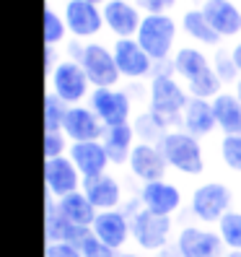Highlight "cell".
Instances as JSON below:
<instances>
[{
  "instance_id": "cell-6",
  "label": "cell",
  "mask_w": 241,
  "mask_h": 257,
  "mask_svg": "<svg viewBox=\"0 0 241 257\" xmlns=\"http://www.w3.org/2000/svg\"><path fill=\"white\" fill-rule=\"evenodd\" d=\"M228 210H233V187L220 179L200 182L189 195V213L202 226H218Z\"/></svg>"
},
{
  "instance_id": "cell-17",
  "label": "cell",
  "mask_w": 241,
  "mask_h": 257,
  "mask_svg": "<svg viewBox=\"0 0 241 257\" xmlns=\"http://www.w3.org/2000/svg\"><path fill=\"white\" fill-rule=\"evenodd\" d=\"M107 125L99 119V114L88 104H73L68 109L63 133L70 138V143H83V141H101Z\"/></svg>"
},
{
  "instance_id": "cell-1",
  "label": "cell",
  "mask_w": 241,
  "mask_h": 257,
  "mask_svg": "<svg viewBox=\"0 0 241 257\" xmlns=\"http://www.w3.org/2000/svg\"><path fill=\"white\" fill-rule=\"evenodd\" d=\"M158 148H161L163 159H166L169 169L182 177H202L207 169L200 138H194V135H189L182 127H171L163 133V138L158 141Z\"/></svg>"
},
{
  "instance_id": "cell-10",
  "label": "cell",
  "mask_w": 241,
  "mask_h": 257,
  "mask_svg": "<svg viewBox=\"0 0 241 257\" xmlns=\"http://www.w3.org/2000/svg\"><path fill=\"white\" fill-rule=\"evenodd\" d=\"M112 52L117 60V68L122 73L125 81H143V78H153L156 73V60L150 57L140 42L130 37V39H114Z\"/></svg>"
},
{
  "instance_id": "cell-9",
  "label": "cell",
  "mask_w": 241,
  "mask_h": 257,
  "mask_svg": "<svg viewBox=\"0 0 241 257\" xmlns=\"http://www.w3.org/2000/svg\"><path fill=\"white\" fill-rule=\"evenodd\" d=\"M63 19L68 24L70 37L81 39V42H91L104 29L101 6L88 3V0H65L63 3Z\"/></svg>"
},
{
  "instance_id": "cell-37",
  "label": "cell",
  "mask_w": 241,
  "mask_h": 257,
  "mask_svg": "<svg viewBox=\"0 0 241 257\" xmlns=\"http://www.w3.org/2000/svg\"><path fill=\"white\" fill-rule=\"evenodd\" d=\"M44 257H83L81 247L75 244H65V241H47V247H44Z\"/></svg>"
},
{
  "instance_id": "cell-36",
  "label": "cell",
  "mask_w": 241,
  "mask_h": 257,
  "mask_svg": "<svg viewBox=\"0 0 241 257\" xmlns=\"http://www.w3.org/2000/svg\"><path fill=\"white\" fill-rule=\"evenodd\" d=\"M81 252H83V257H117V252L112 249V247H107L104 241H99L91 231H88L83 239H81Z\"/></svg>"
},
{
  "instance_id": "cell-33",
  "label": "cell",
  "mask_w": 241,
  "mask_h": 257,
  "mask_svg": "<svg viewBox=\"0 0 241 257\" xmlns=\"http://www.w3.org/2000/svg\"><path fill=\"white\" fill-rule=\"evenodd\" d=\"M218 234L223 239L225 249H241V210H228L220 221H218Z\"/></svg>"
},
{
  "instance_id": "cell-26",
  "label": "cell",
  "mask_w": 241,
  "mask_h": 257,
  "mask_svg": "<svg viewBox=\"0 0 241 257\" xmlns=\"http://www.w3.org/2000/svg\"><path fill=\"white\" fill-rule=\"evenodd\" d=\"M213 112L220 135H241V99L233 94V88H225L213 99Z\"/></svg>"
},
{
  "instance_id": "cell-5",
  "label": "cell",
  "mask_w": 241,
  "mask_h": 257,
  "mask_svg": "<svg viewBox=\"0 0 241 257\" xmlns=\"http://www.w3.org/2000/svg\"><path fill=\"white\" fill-rule=\"evenodd\" d=\"M179 21L171 13H145L143 24L138 29L140 47L156 60V63H171L176 52V37H179Z\"/></svg>"
},
{
  "instance_id": "cell-31",
  "label": "cell",
  "mask_w": 241,
  "mask_h": 257,
  "mask_svg": "<svg viewBox=\"0 0 241 257\" xmlns=\"http://www.w3.org/2000/svg\"><path fill=\"white\" fill-rule=\"evenodd\" d=\"M68 109H70V104H65L60 96H55L52 91H47V96H44V133L63 130Z\"/></svg>"
},
{
  "instance_id": "cell-45",
  "label": "cell",
  "mask_w": 241,
  "mask_h": 257,
  "mask_svg": "<svg viewBox=\"0 0 241 257\" xmlns=\"http://www.w3.org/2000/svg\"><path fill=\"white\" fill-rule=\"evenodd\" d=\"M187 3H194V6H197V3H200V6H202V3H205V0H187Z\"/></svg>"
},
{
  "instance_id": "cell-29",
  "label": "cell",
  "mask_w": 241,
  "mask_h": 257,
  "mask_svg": "<svg viewBox=\"0 0 241 257\" xmlns=\"http://www.w3.org/2000/svg\"><path fill=\"white\" fill-rule=\"evenodd\" d=\"M68 24L63 19V13L55 11L52 3L44 11V47H65L68 44Z\"/></svg>"
},
{
  "instance_id": "cell-23",
  "label": "cell",
  "mask_w": 241,
  "mask_h": 257,
  "mask_svg": "<svg viewBox=\"0 0 241 257\" xmlns=\"http://www.w3.org/2000/svg\"><path fill=\"white\" fill-rule=\"evenodd\" d=\"M210 65H213V60H210L200 47H194V44H182V47H176L174 57H171V73L176 75L182 83H189L194 81L200 73H205Z\"/></svg>"
},
{
  "instance_id": "cell-39",
  "label": "cell",
  "mask_w": 241,
  "mask_h": 257,
  "mask_svg": "<svg viewBox=\"0 0 241 257\" xmlns=\"http://www.w3.org/2000/svg\"><path fill=\"white\" fill-rule=\"evenodd\" d=\"M44 57H47V63H44V68H47V75H50V73L55 70V65H57L63 57L57 60V47H44Z\"/></svg>"
},
{
  "instance_id": "cell-38",
  "label": "cell",
  "mask_w": 241,
  "mask_h": 257,
  "mask_svg": "<svg viewBox=\"0 0 241 257\" xmlns=\"http://www.w3.org/2000/svg\"><path fill=\"white\" fill-rule=\"evenodd\" d=\"M143 13H169L174 11L176 0H135Z\"/></svg>"
},
{
  "instance_id": "cell-14",
  "label": "cell",
  "mask_w": 241,
  "mask_h": 257,
  "mask_svg": "<svg viewBox=\"0 0 241 257\" xmlns=\"http://www.w3.org/2000/svg\"><path fill=\"white\" fill-rule=\"evenodd\" d=\"M127 172L138 179L140 185L145 182H156V179H166L169 174V164L163 159L158 143H145L138 141L132 148V154L127 159Z\"/></svg>"
},
{
  "instance_id": "cell-43",
  "label": "cell",
  "mask_w": 241,
  "mask_h": 257,
  "mask_svg": "<svg viewBox=\"0 0 241 257\" xmlns=\"http://www.w3.org/2000/svg\"><path fill=\"white\" fill-rule=\"evenodd\" d=\"M233 94H236V96H238V99H241V78H238V81H236V83H233Z\"/></svg>"
},
{
  "instance_id": "cell-35",
  "label": "cell",
  "mask_w": 241,
  "mask_h": 257,
  "mask_svg": "<svg viewBox=\"0 0 241 257\" xmlns=\"http://www.w3.org/2000/svg\"><path fill=\"white\" fill-rule=\"evenodd\" d=\"M70 151V138L57 130V133H44V159H57V156H65Z\"/></svg>"
},
{
  "instance_id": "cell-19",
  "label": "cell",
  "mask_w": 241,
  "mask_h": 257,
  "mask_svg": "<svg viewBox=\"0 0 241 257\" xmlns=\"http://www.w3.org/2000/svg\"><path fill=\"white\" fill-rule=\"evenodd\" d=\"M81 190L86 192V198L96 205V210H114V208L122 205V200H125L122 182H119L112 172H104V174L83 179Z\"/></svg>"
},
{
  "instance_id": "cell-42",
  "label": "cell",
  "mask_w": 241,
  "mask_h": 257,
  "mask_svg": "<svg viewBox=\"0 0 241 257\" xmlns=\"http://www.w3.org/2000/svg\"><path fill=\"white\" fill-rule=\"evenodd\" d=\"M223 257H241V249H225Z\"/></svg>"
},
{
  "instance_id": "cell-7",
  "label": "cell",
  "mask_w": 241,
  "mask_h": 257,
  "mask_svg": "<svg viewBox=\"0 0 241 257\" xmlns=\"http://www.w3.org/2000/svg\"><path fill=\"white\" fill-rule=\"evenodd\" d=\"M47 91H52L55 96H60L65 104H83L91 96L94 86L88 81V75L83 70V65L78 60H70L63 57L60 63L55 65V70L47 75Z\"/></svg>"
},
{
  "instance_id": "cell-4",
  "label": "cell",
  "mask_w": 241,
  "mask_h": 257,
  "mask_svg": "<svg viewBox=\"0 0 241 257\" xmlns=\"http://www.w3.org/2000/svg\"><path fill=\"white\" fill-rule=\"evenodd\" d=\"M127 213H130V223H132V244L145 254L163 252V247L171 241V234H174V218L150 213L138 200L130 203Z\"/></svg>"
},
{
  "instance_id": "cell-28",
  "label": "cell",
  "mask_w": 241,
  "mask_h": 257,
  "mask_svg": "<svg viewBox=\"0 0 241 257\" xmlns=\"http://www.w3.org/2000/svg\"><path fill=\"white\" fill-rule=\"evenodd\" d=\"M132 127H135V133H138V141H145V143H158L163 138V133L171 130V125L166 122V119L158 117L156 112H150V109L135 114Z\"/></svg>"
},
{
  "instance_id": "cell-13",
  "label": "cell",
  "mask_w": 241,
  "mask_h": 257,
  "mask_svg": "<svg viewBox=\"0 0 241 257\" xmlns=\"http://www.w3.org/2000/svg\"><path fill=\"white\" fill-rule=\"evenodd\" d=\"M101 13H104V26L109 29L114 39L138 37V29L145 16L135 0H107L101 6Z\"/></svg>"
},
{
  "instance_id": "cell-8",
  "label": "cell",
  "mask_w": 241,
  "mask_h": 257,
  "mask_svg": "<svg viewBox=\"0 0 241 257\" xmlns=\"http://www.w3.org/2000/svg\"><path fill=\"white\" fill-rule=\"evenodd\" d=\"M174 252L176 257H223L225 244H223L218 229L184 223L174 234Z\"/></svg>"
},
{
  "instance_id": "cell-34",
  "label": "cell",
  "mask_w": 241,
  "mask_h": 257,
  "mask_svg": "<svg viewBox=\"0 0 241 257\" xmlns=\"http://www.w3.org/2000/svg\"><path fill=\"white\" fill-rule=\"evenodd\" d=\"M213 68H215V73L220 75V81L225 83V86H233L238 78H241V73H238V68H236V63H233V55H231V50L228 47H215V52H213Z\"/></svg>"
},
{
  "instance_id": "cell-30",
  "label": "cell",
  "mask_w": 241,
  "mask_h": 257,
  "mask_svg": "<svg viewBox=\"0 0 241 257\" xmlns=\"http://www.w3.org/2000/svg\"><path fill=\"white\" fill-rule=\"evenodd\" d=\"M184 86H187L189 96H194V99H210V101H213L220 91H225V83L220 81V75L215 73L213 65H210L205 73H200L194 81L184 83Z\"/></svg>"
},
{
  "instance_id": "cell-25",
  "label": "cell",
  "mask_w": 241,
  "mask_h": 257,
  "mask_svg": "<svg viewBox=\"0 0 241 257\" xmlns=\"http://www.w3.org/2000/svg\"><path fill=\"white\" fill-rule=\"evenodd\" d=\"M179 26H182V32H184L192 42L202 44V47L215 50V47H220V44H223V37L213 29V24L207 21V16H205L202 8H189V11H184L182 19H179Z\"/></svg>"
},
{
  "instance_id": "cell-44",
  "label": "cell",
  "mask_w": 241,
  "mask_h": 257,
  "mask_svg": "<svg viewBox=\"0 0 241 257\" xmlns=\"http://www.w3.org/2000/svg\"><path fill=\"white\" fill-rule=\"evenodd\" d=\"M88 3H96V6H104L107 0H88Z\"/></svg>"
},
{
  "instance_id": "cell-20",
  "label": "cell",
  "mask_w": 241,
  "mask_h": 257,
  "mask_svg": "<svg viewBox=\"0 0 241 257\" xmlns=\"http://www.w3.org/2000/svg\"><path fill=\"white\" fill-rule=\"evenodd\" d=\"M200 8L205 11L213 29L223 37V42L241 37V6L236 0H205Z\"/></svg>"
},
{
  "instance_id": "cell-11",
  "label": "cell",
  "mask_w": 241,
  "mask_h": 257,
  "mask_svg": "<svg viewBox=\"0 0 241 257\" xmlns=\"http://www.w3.org/2000/svg\"><path fill=\"white\" fill-rule=\"evenodd\" d=\"M88 107H91L99 119L107 127L132 122V96L122 88H94L88 96Z\"/></svg>"
},
{
  "instance_id": "cell-18",
  "label": "cell",
  "mask_w": 241,
  "mask_h": 257,
  "mask_svg": "<svg viewBox=\"0 0 241 257\" xmlns=\"http://www.w3.org/2000/svg\"><path fill=\"white\" fill-rule=\"evenodd\" d=\"M91 231L83 226H75L73 221H68L63 213L57 210V198L47 195L44 198V241H65V244H81V239Z\"/></svg>"
},
{
  "instance_id": "cell-24",
  "label": "cell",
  "mask_w": 241,
  "mask_h": 257,
  "mask_svg": "<svg viewBox=\"0 0 241 257\" xmlns=\"http://www.w3.org/2000/svg\"><path fill=\"white\" fill-rule=\"evenodd\" d=\"M104 148L112 159V166H127V159L132 154L135 143H138V133H135L132 122L125 125H114L104 130V138H101Z\"/></svg>"
},
{
  "instance_id": "cell-15",
  "label": "cell",
  "mask_w": 241,
  "mask_h": 257,
  "mask_svg": "<svg viewBox=\"0 0 241 257\" xmlns=\"http://www.w3.org/2000/svg\"><path fill=\"white\" fill-rule=\"evenodd\" d=\"M91 234L104 241L107 247H112L114 252H122L130 241H132V223H130V213L127 210H99V216L91 226Z\"/></svg>"
},
{
  "instance_id": "cell-12",
  "label": "cell",
  "mask_w": 241,
  "mask_h": 257,
  "mask_svg": "<svg viewBox=\"0 0 241 257\" xmlns=\"http://www.w3.org/2000/svg\"><path fill=\"white\" fill-rule=\"evenodd\" d=\"M138 203L158 216H176L182 210L184 195L179 190V185L169 182V179H156V182H145L138 190Z\"/></svg>"
},
{
  "instance_id": "cell-32",
  "label": "cell",
  "mask_w": 241,
  "mask_h": 257,
  "mask_svg": "<svg viewBox=\"0 0 241 257\" xmlns=\"http://www.w3.org/2000/svg\"><path fill=\"white\" fill-rule=\"evenodd\" d=\"M218 159L228 172L241 174V135H220Z\"/></svg>"
},
{
  "instance_id": "cell-41",
  "label": "cell",
  "mask_w": 241,
  "mask_h": 257,
  "mask_svg": "<svg viewBox=\"0 0 241 257\" xmlns=\"http://www.w3.org/2000/svg\"><path fill=\"white\" fill-rule=\"evenodd\" d=\"M117 257H148V254H145V252H140V249H138V252H132V249H122V252H117Z\"/></svg>"
},
{
  "instance_id": "cell-2",
  "label": "cell",
  "mask_w": 241,
  "mask_h": 257,
  "mask_svg": "<svg viewBox=\"0 0 241 257\" xmlns=\"http://www.w3.org/2000/svg\"><path fill=\"white\" fill-rule=\"evenodd\" d=\"M189 101V91L187 86L176 78L174 73H163L156 65L153 78L148 81V109L156 112L158 117H163L171 127L182 125V112Z\"/></svg>"
},
{
  "instance_id": "cell-16",
  "label": "cell",
  "mask_w": 241,
  "mask_h": 257,
  "mask_svg": "<svg viewBox=\"0 0 241 257\" xmlns=\"http://www.w3.org/2000/svg\"><path fill=\"white\" fill-rule=\"evenodd\" d=\"M44 185H47V195L60 200L83 187V174L68 154L57 159H44Z\"/></svg>"
},
{
  "instance_id": "cell-40",
  "label": "cell",
  "mask_w": 241,
  "mask_h": 257,
  "mask_svg": "<svg viewBox=\"0 0 241 257\" xmlns=\"http://www.w3.org/2000/svg\"><path fill=\"white\" fill-rule=\"evenodd\" d=\"M231 55H233V63H236V68H238V73H241V37L233 42V47H231Z\"/></svg>"
},
{
  "instance_id": "cell-22",
  "label": "cell",
  "mask_w": 241,
  "mask_h": 257,
  "mask_svg": "<svg viewBox=\"0 0 241 257\" xmlns=\"http://www.w3.org/2000/svg\"><path fill=\"white\" fill-rule=\"evenodd\" d=\"M182 130H187L194 138H210L215 130H218V122H215V112H213V101L210 99H194L189 96L187 107L182 112Z\"/></svg>"
},
{
  "instance_id": "cell-3",
  "label": "cell",
  "mask_w": 241,
  "mask_h": 257,
  "mask_svg": "<svg viewBox=\"0 0 241 257\" xmlns=\"http://www.w3.org/2000/svg\"><path fill=\"white\" fill-rule=\"evenodd\" d=\"M70 44L75 50L70 52V60H78L83 65L94 88H114L122 81L112 47H107L104 42H81V39H73Z\"/></svg>"
},
{
  "instance_id": "cell-27",
  "label": "cell",
  "mask_w": 241,
  "mask_h": 257,
  "mask_svg": "<svg viewBox=\"0 0 241 257\" xmlns=\"http://www.w3.org/2000/svg\"><path fill=\"white\" fill-rule=\"evenodd\" d=\"M57 210L63 213L68 221H73L75 226H83V229H91L96 216H99V210L96 205L86 198V192L78 190V192H70L65 195V198H60L57 200Z\"/></svg>"
},
{
  "instance_id": "cell-21",
  "label": "cell",
  "mask_w": 241,
  "mask_h": 257,
  "mask_svg": "<svg viewBox=\"0 0 241 257\" xmlns=\"http://www.w3.org/2000/svg\"><path fill=\"white\" fill-rule=\"evenodd\" d=\"M68 156L73 159L75 166H78V172L83 174V179L109 172V166H112V159H109V154H107V148H104L101 141L70 143Z\"/></svg>"
}]
</instances>
